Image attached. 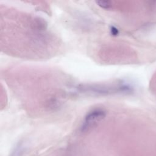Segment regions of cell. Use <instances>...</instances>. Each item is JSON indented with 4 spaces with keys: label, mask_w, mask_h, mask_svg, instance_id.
Segmentation results:
<instances>
[{
    "label": "cell",
    "mask_w": 156,
    "mask_h": 156,
    "mask_svg": "<svg viewBox=\"0 0 156 156\" xmlns=\"http://www.w3.org/2000/svg\"><path fill=\"white\" fill-rule=\"evenodd\" d=\"M110 32H111V34H112L113 35H117L118 34V33H119L118 30L115 27H113V26H112V27H111Z\"/></svg>",
    "instance_id": "4"
},
{
    "label": "cell",
    "mask_w": 156,
    "mask_h": 156,
    "mask_svg": "<svg viewBox=\"0 0 156 156\" xmlns=\"http://www.w3.org/2000/svg\"><path fill=\"white\" fill-rule=\"evenodd\" d=\"M83 91L98 94H108L118 93H129L132 91L130 86L126 84L118 85H94L80 88Z\"/></svg>",
    "instance_id": "1"
},
{
    "label": "cell",
    "mask_w": 156,
    "mask_h": 156,
    "mask_svg": "<svg viewBox=\"0 0 156 156\" xmlns=\"http://www.w3.org/2000/svg\"><path fill=\"white\" fill-rule=\"evenodd\" d=\"M105 112L102 108H94L89 112L85 117L81 127L82 131H86L103 119L105 116Z\"/></svg>",
    "instance_id": "2"
},
{
    "label": "cell",
    "mask_w": 156,
    "mask_h": 156,
    "mask_svg": "<svg viewBox=\"0 0 156 156\" xmlns=\"http://www.w3.org/2000/svg\"><path fill=\"white\" fill-rule=\"evenodd\" d=\"M96 3L102 9H109L112 7V4L110 1H96Z\"/></svg>",
    "instance_id": "3"
}]
</instances>
